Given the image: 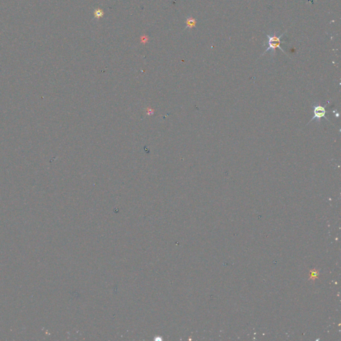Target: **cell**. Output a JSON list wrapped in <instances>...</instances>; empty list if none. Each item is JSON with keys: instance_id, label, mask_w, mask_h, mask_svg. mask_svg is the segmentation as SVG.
Listing matches in <instances>:
<instances>
[{"instance_id": "5b68a950", "label": "cell", "mask_w": 341, "mask_h": 341, "mask_svg": "<svg viewBox=\"0 0 341 341\" xmlns=\"http://www.w3.org/2000/svg\"><path fill=\"white\" fill-rule=\"evenodd\" d=\"M141 41L142 43H143V44H146V43L148 41L147 37V36H143V37H141Z\"/></svg>"}, {"instance_id": "3957f363", "label": "cell", "mask_w": 341, "mask_h": 341, "mask_svg": "<svg viewBox=\"0 0 341 341\" xmlns=\"http://www.w3.org/2000/svg\"><path fill=\"white\" fill-rule=\"evenodd\" d=\"M196 24H197V21H196V20L195 18L190 17H188L187 19L186 25H187V28H189V29H192V28H193L194 27L196 26Z\"/></svg>"}, {"instance_id": "6da1fadb", "label": "cell", "mask_w": 341, "mask_h": 341, "mask_svg": "<svg viewBox=\"0 0 341 341\" xmlns=\"http://www.w3.org/2000/svg\"><path fill=\"white\" fill-rule=\"evenodd\" d=\"M285 34V32H284L283 34H281L280 36H277L276 33H274V34L272 35H267V36L268 37V40H268L269 47H268V48L266 50H265V51L261 55H263L264 54H266V52L269 51V50H271L273 52V54H275L277 48L280 49L284 54L287 55V54L285 53V51H284L283 48H281V46H280V45L282 44V41H281V39Z\"/></svg>"}, {"instance_id": "277c9868", "label": "cell", "mask_w": 341, "mask_h": 341, "mask_svg": "<svg viewBox=\"0 0 341 341\" xmlns=\"http://www.w3.org/2000/svg\"><path fill=\"white\" fill-rule=\"evenodd\" d=\"M103 16V12L102 9H96V10H95L94 12V17L95 18H97V19H99L102 17Z\"/></svg>"}, {"instance_id": "7a4b0ae2", "label": "cell", "mask_w": 341, "mask_h": 341, "mask_svg": "<svg viewBox=\"0 0 341 341\" xmlns=\"http://www.w3.org/2000/svg\"><path fill=\"white\" fill-rule=\"evenodd\" d=\"M314 110H313V113H314V116L312 118L311 120L309 121L311 122L312 121H313L315 119H320L321 118H325V119L326 120H328V118H326V116H325V114L326 113V111L325 110V107H323V106H321V105H316L314 107Z\"/></svg>"}]
</instances>
